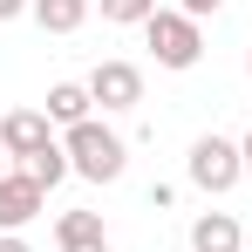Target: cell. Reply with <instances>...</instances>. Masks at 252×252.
Masks as SVG:
<instances>
[{
	"label": "cell",
	"instance_id": "13",
	"mask_svg": "<svg viewBox=\"0 0 252 252\" xmlns=\"http://www.w3.org/2000/svg\"><path fill=\"white\" fill-rule=\"evenodd\" d=\"M218 7H225V0H184V14H191V21H205V14H218Z\"/></svg>",
	"mask_w": 252,
	"mask_h": 252
},
{
	"label": "cell",
	"instance_id": "14",
	"mask_svg": "<svg viewBox=\"0 0 252 252\" xmlns=\"http://www.w3.org/2000/svg\"><path fill=\"white\" fill-rule=\"evenodd\" d=\"M62 252H109V239H75V246H62Z\"/></svg>",
	"mask_w": 252,
	"mask_h": 252
},
{
	"label": "cell",
	"instance_id": "17",
	"mask_svg": "<svg viewBox=\"0 0 252 252\" xmlns=\"http://www.w3.org/2000/svg\"><path fill=\"white\" fill-rule=\"evenodd\" d=\"M239 157H246V177H252V136H246V143H239Z\"/></svg>",
	"mask_w": 252,
	"mask_h": 252
},
{
	"label": "cell",
	"instance_id": "1",
	"mask_svg": "<svg viewBox=\"0 0 252 252\" xmlns=\"http://www.w3.org/2000/svg\"><path fill=\"white\" fill-rule=\"evenodd\" d=\"M62 150H68V170H75V177H89V184L123 177V136H116V129H102L95 116L68 129V136H62Z\"/></svg>",
	"mask_w": 252,
	"mask_h": 252
},
{
	"label": "cell",
	"instance_id": "4",
	"mask_svg": "<svg viewBox=\"0 0 252 252\" xmlns=\"http://www.w3.org/2000/svg\"><path fill=\"white\" fill-rule=\"evenodd\" d=\"M48 143H55L48 109H7V116H0V150H7V157H21V164H28V157H41Z\"/></svg>",
	"mask_w": 252,
	"mask_h": 252
},
{
	"label": "cell",
	"instance_id": "12",
	"mask_svg": "<svg viewBox=\"0 0 252 252\" xmlns=\"http://www.w3.org/2000/svg\"><path fill=\"white\" fill-rule=\"evenodd\" d=\"M157 14V0H102V21H116V28H143Z\"/></svg>",
	"mask_w": 252,
	"mask_h": 252
},
{
	"label": "cell",
	"instance_id": "16",
	"mask_svg": "<svg viewBox=\"0 0 252 252\" xmlns=\"http://www.w3.org/2000/svg\"><path fill=\"white\" fill-rule=\"evenodd\" d=\"M0 252H34L28 239H14V232H0Z\"/></svg>",
	"mask_w": 252,
	"mask_h": 252
},
{
	"label": "cell",
	"instance_id": "15",
	"mask_svg": "<svg viewBox=\"0 0 252 252\" xmlns=\"http://www.w3.org/2000/svg\"><path fill=\"white\" fill-rule=\"evenodd\" d=\"M34 0H0V21H14V14H28Z\"/></svg>",
	"mask_w": 252,
	"mask_h": 252
},
{
	"label": "cell",
	"instance_id": "3",
	"mask_svg": "<svg viewBox=\"0 0 252 252\" xmlns=\"http://www.w3.org/2000/svg\"><path fill=\"white\" fill-rule=\"evenodd\" d=\"M239 177H246L239 143H225V136H198V143H191V184H198V191L218 198V191H232Z\"/></svg>",
	"mask_w": 252,
	"mask_h": 252
},
{
	"label": "cell",
	"instance_id": "2",
	"mask_svg": "<svg viewBox=\"0 0 252 252\" xmlns=\"http://www.w3.org/2000/svg\"><path fill=\"white\" fill-rule=\"evenodd\" d=\"M143 41H150V55H157V68H191L198 55H205V34H198V21L177 7V14H150L143 21Z\"/></svg>",
	"mask_w": 252,
	"mask_h": 252
},
{
	"label": "cell",
	"instance_id": "7",
	"mask_svg": "<svg viewBox=\"0 0 252 252\" xmlns=\"http://www.w3.org/2000/svg\"><path fill=\"white\" fill-rule=\"evenodd\" d=\"M191 252H239V218L232 211H205L191 225Z\"/></svg>",
	"mask_w": 252,
	"mask_h": 252
},
{
	"label": "cell",
	"instance_id": "9",
	"mask_svg": "<svg viewBox=\"0 0 252 252\" xmlns=\"http://www.w3.org/2000/svg\"><path fill=\"white\" fill-rule=\"evenodd\" d=\"M28 14L41 21L48 34H75V28H82V21H89V0H34Z\"/></svg>",
	"mask_w": 252,
	"mask_h": 252
},
{
	"label": "cell",
	"instance_id": "18",
	"mask_svg": "<svg viewBox=\"0 0 252 252\" xmlns=\"http://www.w3.org/2000/svg\"><path fill=\"white\" fill-rule=\"evenodd\" d=\"M246 68H252V62H246Z\"/></svg>",
	"mask_w": 252,
	"mask_h": 252
},
{
	"label": "cell",
	"instance_id": "5",
	"mask_svg": "<svg viewBox=\"0 0 252 252\" xmlns=\"http://www.w3.org/2000/svg\"><path fill=\"white\" fill-rule=\"evenodd\" d=\"M89 102H102V109H136V102H143V68H136V62H95Z\"/></svg>",
	"mask_w": 252,
	"mask_h": 252
},
{
	"label": "cell",
	"instance_id": "11",
	"mask_svg": "<svg viewBox=\"0 0 252 252\" xmlns=\"http://www.w3.org/2000/svg\"><path fill=\"white\" fill-rule=\"evenodd\" d=\"M55 239H62V246H75V239H102V218H95V211H62Z\"/></svg>",
	"mask_w": 252,
	"mask_h": 252
},
{
	"label": "cell",
	"instance_id": "6",
	"mask_svg": "<svg viewBox=\"0 0 252 252\" xmlns=\"http://www.w3.org/2000/svg\"><path fill=\"white\" fill-rule=\"evenodd\" d=\"M41 198H48V191L28 177V170H7V177H0V232L34 225V218H41Z\"/></svg>",
	"mask_w": 252,
	"mask_h": 252
},
{
	"label": "cell",
	"instance_id": "10",
	"mask_svg": "<svg viewBox=\"0 0 252 252\" xmlns=\"http://www.w3.org/2000/svg\"><path fill=\"white\" fill-rule=\"evenodd\" d=\"M28 177H34V184H41V191H55V184H62V177H68V150H62V143H48L41 157H28Z\"/></svg>",
	"mask_w": 252,
	"mask_h": 252
},
{
	"label": "cell",
	"instance_id": "8",
	"mask_svg": "<svg viewBox=\"0 0 252 252\" xmlns=\"http://www.w3.org/2000/svg\"><path fill=\"white\" fill-rule=\"evenodd\" d=\"M48 123H62V129L89 123V82H55L48 89Z\"/></svg>",
	"mask_w": 252,
	"mask_h": 252
}]
</instances>
